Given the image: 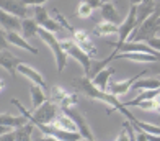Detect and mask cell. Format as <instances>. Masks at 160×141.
Masks as SVG:
<instances>
[{"label": "cell", "instance_id": "cell-12", "mask_svg": "<svg viewBox=\"0 0 160 141\" xmlns=\"http://www.w3.org/2000/svg\"><path fill=\"white\" fill-rule=\"evenodd\" d=\"M17 71L21 74V76H25L26 79H30V80H31V84H38L39 87L44 89V90H48V84H46L44 77H42L36 69H33L31 66H28V64H25V62H21V64L18 66V69H17Z\"/></svg>", "mask_w": 160, "mask_h": 141}, {"label": "cell", "instance_id": "cell-33", "mask_svg": "<svg viewBox=\"0 0 160 141\" xmlns=\"http://www.w3.org/2000/svg\"><path fill=\"white\" fill-rule=\"evenodd\" d=\"M0 141H15V131H8L0 135Z\"/></svg>", "mask_w": 160, "mask_h": 141}, {"label": "cell", "instance_id": "cell-42", "mask_svg": "<svg viewBox=\"0 0 160 141\" xmlns=\"http://www.w3.org/2000/svg\"><path fill=\"white\" fill-rule=\"evenodd\" d=\"M82 141H95V139H82Z\"/></svg>", "mask_w": 160, "mask_h": 141}, {"label": "cell", "instance_id": "cell-19", "mask_svg": "<svg viewBox=\"0 0 160 141\" xmlns=\"http://www.w3.org/2000/svg\"><path fill=\"white\" fill-rule=\"evenodd\" d=\"M28 118L25 115H20V117H15V115H10V113H0V125H5V127H10V128H20L26 125Z\"/></svg>", "mask_w": 160, "mask_h": 141}, {"label": "cell", "instance_id": "cell-36", "mask_svg": "<svg viewBox=\"0 0 160 141\" xmlns=\"http://www.w3.org/2000/svg\"><path fill=\"white\" fill-rule=\"evenodd\" d=\"M38 141H61V139H57V138H54V136H44V135H42Z\"/></svg>", "mask_w": 160, "mask_h": 141}, {"label": "cell", "instance_id": "cell-35", "mask_svg": "<svg viewBox=\"0 0 160 141\" xmlns=\"http://www.w3.org/2000/svg\"><path fill=\"white\" fill-rule=\"evenodd\" d=\"M23 2H25V5H28V7H30V5L36 7V5H42V3H46L48 0H23Z\"/></svg>", "mask_w": 160, "mask_h": 141}, {"label": "cell", "instance_id": "cell-22", "mask_svg": "<svg viewBox=\"0 0 160 141\" xmlns=\"http://www.w3.org/2000/svg\"><path fill=\"white\" fill-rule=\"evenodd\" d=\"M30 99H31V110H36L39 105H42L48 99L44 95V89L38 84H31L30 87Z\"/></svg>", "mask_w": 160, "mask_h": 141}, {"label": "cell", "instance_id": "cell-39", "mask_svg": "<svg viewBox=\"0 0 160 141\" xmlns=\"http://www.w3.org/2000/svg\"><path fill=\"white\" fill-rule=\"evenodd\" d=\"M5 87V82H3V80L2 79H0V90H2V89Z\"/></svg>", "mask_w": 160, "mask_h": 141}, {"label": "cell", "instance_id": "cell-11", "mask_svg": "<svg viewBox=\"0 0 160 141\" xmlns=\"http://www.w3.org/2000/svg\"><path fill=\"white\" fill-rule=\"evenodd\" d=\"M23 62L20 57L17 56H13L10 51H0V68H3L7 72H10L13 77L17 76V69H18V66Z\"/></svg>", "mask_w": 160, "mask_h": 141}, {"label": "cell", "instance_id": "cell-9", "mask_svg": "<svg viewBox=\"0 0 160 141\" xmlns=\"http://www.w3.org/2000/svg\"><path fill=\"white\" fill-rule=\"evenodd\" d=\"M34 20L38 21V25L41 28L48 30V31H51V33H59L61 31V25L57 23L54 18L49 17V13L46 12V8L42 5L34 7Z\"/></svg>", "mask_w": 160, "mask_h": 141}, {"label": "cell", "instance_id": "cell-43", "mask_svg": "<svg viewBox=\"0 0 160 141\" xmlns=\"http://www.w3.org/2000/svg\"><path fill=\"white\" fill-rule=\"evenodd\" d=\"M101 2H110V0H101Z\"/></svg>", "mask_w": 160, "mask_h": 141}, {"label": "cell", "instance_id": "cell-40", "mask_svg": "<svg viewBox=\"0 0 160 141\" xmlns=\"http://www.w3.org/2000/svg\"><path fill=\"white\" fill-rule=\"evenodd\" d=\"M155 12H157V13H160V5H155Z\"/></svg>", "mask_w": 160, "mask_h": 141}, {"label": "cell", "instance_id": "cell-13", "mask_svg": "<svg viewBox=\"0 0 160 141\" xmlns=\"http://www.w3.org/2000/svg\"><path fill=\"white\" fill-rule=\"evenodd\" d=\"M7 40H8L10 44H13V46H17L20 49H25L31 54H39L38 48L31 46V44L28 43V40L25 38V36H21L18 31H7Z\"/></svg>", "mask_w": 160, "mask_h": 141}, {"label": "cell", "instance_id": "cell-3", "mask_svg": "<svg viewBox=\"0 0 160 141\" xmlns=\"http://www.w3.org/2000/svg\"><path fill=\"white\" fill-rule=\"evenodd\" d=\"M61 46L64 49V53L70 56L72 59H75V61L82 66L83 71H85V76H90V69H92V57L83 53V49L78 46V44L74 41V40H62L61 41Z\"/></svg>", "mask_w": 160, "mask_h": 141}, {"label": "cell", "instance_id": "cell-25", "mask_svg": "<svg viewBox=\"0 0 160 141\" xmlns=\"http://www.w3.org/2000/svg\"><path fill=\"white\" fill-rule=\"evenodd\" d=\"M67 95H69V92L65 90V89H62V87L54 85V87L49 89V100H52L54 103H59V105H61V102L67 97Z\"/></svg>", "mask_w": 160, "mask_h": 141}, {"label": "cell", "instance_id": "cell-18", "mask_svg": "<svg viewBox=\"0 0 160 141\" xmlns=\"http://www.w3.org/2000/svg\"><path fill=\"white\" fill-rule=\"evenodd\" d=\"M160 89V79L157 77H149V79H137L132 90L134 92H144V90H158Z\"/></svg>", "mask_w": 160, "mask_h": 141}, {"label": "cell", "instance_id": "cell-14", "mask_svg": "<svg viewBox=\"0 0 160 141\" xmlns=\"http://www.w3.org/2000/svg\"><path fill=\"white\" fill-rule=\"evenodd\" d=\"M0 28H3L5 31H18L21 30V18L0 8Z\"/></svg>", "mask_w": 160, "mask_h": 141}, {"label": "cell", "instance_id": "cell-2", "mask_svg": "<svg viewBox=\"0 0 160 141\" xmlns=\"http://www.w3.org/2000/svg\"><path fill=\"white\" fill-rule=\"evenodd\" d=\"M38 36L48 44L49 49L52 51L54 59H56L57 72H62L64 68H65V64H67V57H69V56L64 53V49H62V46H61V41H57V38H56V35H54V33L48 31V30H44V28H39Z\"/></svg>", "mask_w": 160, "mask_h": 141}, {"label": "cell", "instance_id": "cell-37", "mask_svg": "<svg viewBox=\"0 0 160 141\" xmlns=\"http://www.w3.org/2000/svg\"><path fill=\"white\" fill-rule=\"evenodd\" d=\"M8 131H12V128H10V127H5V125H0V135H3V133H8Z\"/></svg>", "mask_w": 160, "mask_h": 141}, {"label": "cell", "instance_id": "cell-34", "mask_svg": "<svg viewBox=\"0 0 160 141\" xmlns=\"http://www.w3.org/2000/svg\"><path fill=\"white\" fill-rule=\"evenodd\" d=\"M147 72H154V74H158L160 76V61L158 62H152L150 68H147Z\"/></svg>", "mask_w": 160, "mask_h": 141}, {"label": "cell", "instance_id": "cell-30", "mask_svg": "<svg viewBox=\"0 0 160 141\" xmlns=\"http://www.w3.org/2000/svg\"><path fill=\"white\" fill-rule=\"evenodd\" d=\"M77 102H78L77 94H70V92H69V95L61 102V105H59V107H75V105H77Z\"/></svg>", "mask_w": 160, "mask_h": 141}, {"label": "cell", "instance_id": "cell-7", "mask_svg": "<svg viewBox=\"0 0 160 141\" xmlns=\"http://www.w3.org/2000/svg\"><path fill=\"white\" fill-rule=\"evenodd\" d=\"M61 112L65 113L67 117H70L72 120L75 122L77 125V128H78V133L82 135L83 139H93V133H92V128H90V125L87 123L85 120V117L78 112V110H75L74 107H61Z\"/></svg>", "mask_w": 160, "mask_h": 141}, {"label": "cell", "instance_id": "cell-5", "mask_svg": "<svg viewBox=\"0 0 160 141\" xmlns=\"http://www.w3.org/2000/svg\"><path fill=\"white\" fill-rule=\"evenodd\" d=\"M145 74H149L147 69H145V71H141L139 74H137V76L128 77V79H124V80H110L106 92H108V94H111V95H114V97H121V95H126V94L131 90V89H132V85H134L136 80H137V79H141V77H144Z\"/></svg>", "mask_w": 160, "mask_h": 141}, {"label": "cell", "instance_id": "cell-31", "mask_svg": "<svg viewBox=\"0 0 160 141\" xmlns=\"http://www.w3.org/2000/svg\"><path fill=\"white\" fill-rule=\"evenodd\" d=\"M8 48V40H7V31L0 28V51H5Z\"/></svg>", "mask_w": 160, "mask_h": 141}, {"label": "cell", "instance_id": "cell-32", "mask_svg": "<svg viewBox=\"0 0 160 141\" xmlns=\"http://www.w3.org/2000/svg\"><path fill=\"white\" fill-rule=\"evenodd\" d=\"M149 44V46H152L154 49H157L158 53H160V36H154V38H150V40H147L145 41Z\"/></svg>", "mask_w": 160, "mask_h": 141}, {"label": "cell", "instance_id": "cell-27", "mask_svg": "<svg viewBox=\"0 0 160 141\" xmlns=\"http://www.w3.org/2000/svg\"><path fill=\"white\" fill-rule=\"evenodd\" d=\"M52 12H54V20H56L57 23L61 25V28H64L65 31H69V33L72 35V31H74L75 28H74V26H72V25L69 23V21H67V18H65L64 15H62V13H61L59 10H57V8H54Z\"/></svg>", "mask_w": 160, "mask_h": 141}, {"label": "cell", "instance_id": "cell-17", "mask_svg": "<svg viewBox=\"0 0 160 141\" xmlns=\"http://www.w3.org/2000/svg\"><path fill=\"white\" fill-rule=\"evenodd\" d=\"M100 10H101V17H103L105 21H110V23H114V25H121V18H119V15L111 2H101Z\"/></svg>", "mask_w": 160, "mask_h": 141}, {"label": "cell", "instance_id": "cell-20", "mask_svg": "<svg viewBox=\"0 0 160 141\" xmlns=\"http://www.w3.org/2000/svg\"><path fill=\"white\" fill-rule=\"evenodd\" d=\"M119 33V25H114V23H110V21H100V23L93 28V35L95 36H110V35H118Z\"/></svg>", "mask_w": 160, "mask_h": 141}, {"label": "cell", "instance_id": "cell-24", "mask_svg": "<svg viewBox=\"0 0 160 141\" xmlns=\"http://www.w3.org/2000/svg\"><path fill=\"white\" fill-rule=\"evenodd\" d=\"M34 125L31 122H28L26 125L20 127L15 130V141H31V135L34 131Z\"/></svg>", "mask_w": 160, "mask_h": 141}, {"label": "cell", "instance_id": "cell-21", "mask_svg": "<svg viewBox=\"0 0 160 141\" xmlns=\"http://www.w3.org/2000/svg\"><path fill=\"white\" fill-rule=\"evenodd\" d=\"M39 25L38 21H36L34 18H23L21 20V31H23V36L26 40H31L34 38V36H38V31H39Z\"/></svg>", "mask_w": 160, "mask_h": 141}, {"label": "cell", "instance_id": "cell-41", "mask_svg": "<svg viewBox=\"0 0 160 141\" xmlns=\"http://www.w3.org/2000/svg\"><path fill=\"white\" fill-rule=\"evenodd\" d=\"M157 25H158V28H160V18L157 20Z\"/></svg>", "mask_w": 160, "mask_h": 141}, {"label": "cell", "instance_id": "cell-15", "mask_svg": "<svg viewBox=\"0 0 160 141\" xmlns=\"http://www.w3.org/2000/svg\"><path fill=\"white\" fill-rule=\"evenodd\" d=\"M155 10V0H144L137 5V17H136V30L139 28Z\"/></svg>", "mask_w": 160, "mask_h": 141}, {"label": "cell", "instance_id": "cell-10", "mask_svg": "<svg viewBox=\"0 0 160 141\" xmlns=\"http://www.w3.org/2000/svg\"><path fill=\"white\" fill-rule=\"evenodd\" d=\"M0 8L21 20L28 18V15H30V7L25 5L23 0H0Z\"/></svg>", "mask_w": 160, "mask_h": 141}, {"label": "cell", "instance_id": "cell-1", "mask_svg": "<svg viewBox=\"0 0 160 141\" xmlns=\"http://www.w3.org/2000/svg\"><path fill=\"white\" fill-rule=\"evenodd\" d=\"M72 85H74L78 92H83V95H87L88 99H93V100H98V102H103V103H106V105H110V108L106 110L108 113L119 112L122 117H126L128 122H131L136 128L139 127V122H141L139 118H136L132 113H131L124 103L119 102L118 97H114V95L108 94L106 90H101V89H98L95 84L92 82V79H90L88 76H85V77H75L74 80H72Z\"/></svg>", "mask_w": 160, "mask_h": 141}, {"label": "cell", "instance_id": "cell-29", "mask_svg": "<svg viewBox=\"0 0 160 141\" xmlns=\"http://www.w3.org/2000/svg\"><path fill=\"white\" fill-rule=\"evenodd\" d=\"M137 108L144 110V112H157V103L154 99H147V100H142L139 105H137Z\"/></svg>", "mask_w": 160, "mask_h": 141}, {"label": "cell", "instance_id": "cell-44", "mask_svg": "<svg viewBox=\"0 0 160 141\" xmlns=\"http://www.w3.org/2000/svg\"><path fill=\"white\" fill-rule=\"evenodd\" d=\"M157 112H158V113H160V108H158V110H157Z\"/></svg>", "mask_w": 160, "mask_h": 141}, {"label": "cell", "instance_id": "cell-26", "mask_svg": "<svg viewBox=\"0 0 160 141\" xmlns=\"http://www.w3.org/2000/svg\"><path fill=\"white\" fill-rule=\"evenodd\" d=\"M93 7L87 2V0H80V3L77 7V17L80 20H85V18H90L92 17V13H93Z\"/></svg>", "mask_w": 160, "mask_h": 141}, {"label": "cell", "instance_id": "cell-4", "mask_svg": "<svg viewBox=\"0 0 160 141\" xmlns=\"http://www.w3.org/2000/svg\"><path fill=\"white\" fill-rule=\"evenodd\" d=\"M136 17H137V5H131V8H129V13H128L126 20L119 25L118 41H110V40H108L114 48H116V46H119V44H122V43H126V41H129L131 35H132V33H134V30H136Z\"/></svg>", "mask_w": 160, "mask_h": 141}, {"label": "cell", "instance_id": "cell-8", "mask_svg": "<svg viewBox=\"0 0 160 141\" xmlns=\"http://www.w3.org/2000/svg\"><path fill=\"white\" fill-rule=\"evenodd\" d=\"M72 40H74L80 48L83 49V53H87L92 59L93 57H97V46H95V43H93L92 40V36L88 35V31H85V30H74L72 31Z\"/></svg>", "mask_w": 160, "mask_h": 141}, {"label": "cell", "instance_id": "cell-16", "mask_svg": "<svg viewBox=\"0 0 160 141\" xmlns=\"http://www.w3.org/2000/svg\"><path fill=\"white\" fill-rule=\"evenodd\" d=\"M113 74H114V68H105V69H101L100 72H97L95 76L92 77V82L98 89H101V90H106Z\"/></svg>", "mask_w": 160, "mask_h": 141}, {"label": "cell", "instance_id": "cell-6", "mask_svg": "<svg viewBox=\"0 0 160 141\" xmlns=\"http://www.w3.org/2000/svg\"><path fill=\"white\" fill-rule=\"evenodd\" d=\"M33 118L34 120H38L41 123H44V125H52L54 120L57 118V105L52 102V100H46L42 105H39L36 110H33Z\"/></svg>", "mask_w": 160, "mask_h": 141}, {"label": "cell", "instance_id": "cell-28", "mask_svg": "<svg viewBox=\"0 0 160 141\" xmlns=\"http://www.w3.org/2000/svg\"><path fill=\"white\" fill-rule=\"evenodd\" d=\"M136 130V139L134 141H160V135H152L141 128H134Z\"/></svg>", "mask_w": 160, "mask_h": 141}, {"label": "cell", "instance_id": "cell-38", "mask_svg": "<svg viewBox=\"0 0 160 141\" xmlns=\"http://www.w3.org/2000/svg\"><path fill=\"white\" fill-rule=\"evenodd\" d=\"M131 2V5H139V3H142L144 0H129Z\"/></svg>", "mask_w": 160, "mask_h": 141}, {"label": "cell", "instance_id": "cell-23", "mask_svg": "<svg viewBox=\"0 0 160 141\" xmlns=\"http://www.w3.org/2000/svg\"><path fill=\"white\" fill-rule=\"evenodd\" d=\"M54 127H57V128H61V130H65V131H75V133H78V128H77V125H75V122L72 120L70 117H67L65 113H59L57 115V118L54 120Z\"/></svg>", "mask_w": 160, "mask_h": 141}]
</instances>
